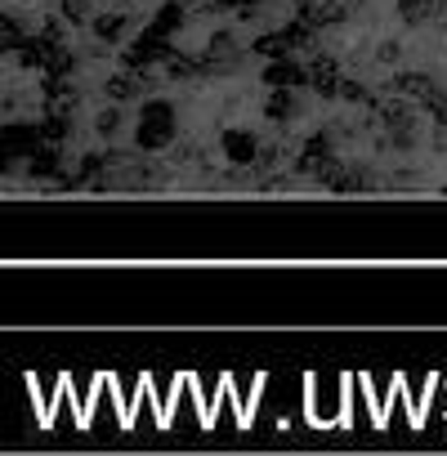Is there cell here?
Wrapping results in <instances>:
<instances>
[{
	"mask_svg": "<svg viewBox=\"0 0 447 456\" xmlns=\"http://www.w3.org/2000/svg\"><path fill=\"white\" fill-rule=\"evenodd\" d=\"M434 389H438V376H429V380H425V403L434 398ZM411 425H416V429L425 425V407H416V411H411Z\"/></svg>",
	"mask_w": 447,
	"mask_h": 456,
	"instance_id": "cell-1",
	"label": "cell"
}]
</instances>
